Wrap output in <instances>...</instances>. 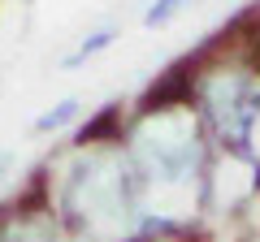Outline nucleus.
<instances>
[{
  "label": "nucleus",
  "instance_id": "2",
  "mask_svg": "<svg viewBox=\"0 0 260 242\" xmlns=\"http://www.w3.org/2000/svg\"><path fill=\"white\" fill-rule=\"evenodd\" d=\"M113 39H117V30H113V26H104V30H95V35H87L83 44L74 48V52L65 56L61 65H65V69H78V65H83V61H87V56H95V52H100V48H109Z\"/></svg>",
  "mask_w": 260,
  "mask_h": 242
},
{
  "label": "nucleus",
  "instance_id": "5",
  "mask_svg": "<svg viewBox=\"0 0 260 242\" xmlns=\"http://www.w3.org/2000/svg\"><path fill=\"white\" fill-rule=\"evenodd\" d=\"M5 169H9V156H0V173H5Z\"/></svg>",
  "mask_w": 260,
  "mask_h": 242
},
{
  "label": "nucleus",
  "instance_id": "4",
  "mask_svg": "<svg viewBox=\"0 0 260 242\" xmlns=\"http://www.w3.org/2000/svg\"><path fill=\"white\" fill-rule=\"evenodd\" d=\"M182 5H191V0H152L148 13H143V26H165V22L174 18Z\"/></svg>",
  "mask_w": 260,
  "mask_h": 242
},
{
  "label": "nucleus",
  "instance_id": "3",
  "mask_svg": "<svg viewBox=\"0 0 260 242\" xmlns=\"http://www.w3.org/2000/svg\"><path fill=\"white\" fill-rule=\"evenodd\" d=\"M74 112H78V100H61L56 108H48V112H39V117H35V130H39V134L61 130V126H65L70 117H74Z\"/></svg>",
  "mask_w": 260,
  "mask_h": 242
},
{
  "label": "nucleus",
  "instance_id": "1",
  "mask_svg": "<svg viewBox=\"0 0 260 242\" xmlns=\"http://www.w3.org/2000/svg\"><path fill=\"white\" fill-rule=\"evenodd\" d=\"M208 108H213V121L217 130H221L225 143H234V147H243L247 143V130H251V117L260 112V91L247 83H213V91H208Z\"/></svg>",
  "mask_w": 260,
  "mask_h": 242
}]
</instances>
